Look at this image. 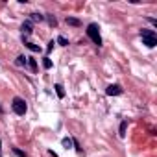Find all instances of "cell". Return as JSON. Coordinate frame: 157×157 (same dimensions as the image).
Instances as JSON below:
<instances>
[{"label": "cell", "instance_id": "obj_1", "mask_svg": "<svg viewBox=\"0 0 157 157\" xmlns=\"http://www.w3.org/2000/svg\"><path fill=\"white\" fill-rule=\"evenodd\" d=\"M141 35H142V45H146L148 48L157 46V37H155V31H152V30H141Z\"/></svg>", "mask_w": 157, "mask_h": 157}, {"label": "cell", "instance_id": "obj_2", "mask_svg": "<svg viewBox=\"0 0 157 157\" xmlns=\"http://www.w3.org/2000/svg\"><path fill=\"white\" fill-rule=\"evenodd\" d=\"M100 28H98V24H89L87 26V35L92 39V43L94 45H102V37H100V31H98Z\"/></svg>", "mask_w": 157, "mask_h": 157}, {"label": "cell", "instance_id": "obj_3", "mask_svg": "<svg viewBox=\"0 0 157 157\" xmlns=\"http://www.w3.org/2000/svg\"><path fill=\"white\" fill-rule=\"evenodd\" d=\"M11 107H13V111L17 113V115H20V117H22V115L26 113V102L22 100V98H13V103H11Z\"/></svg>", "mask_w": 157, "mask_h": 157}, {"label": "cell", "instance_id": "obj_4", "mask_svg": "<svg viewBox=\"0 0 157 157\" xmlns=\"http://www.w3.org/2000/svg\"><path fill=\"white\" fill-rule=\"evenodd\" d=\"M106 92L109 94V96H118V94H122L124 91H122L120 85H109V87L106 89Z\"/></svg>", "mask_w": 157, "mask_h": 157}, {"label": "cell", "instance_id": "obj_5", "mask_svg": "<svg viewBox=\"0 0 157 157\" xmlns=\"http://www.w3.org/2000/svg\"><path fill=\"white\" fill-rule=\"evenodd\" d=\"M31 28H33V26H31V22H30V20H28V22H24V24H22V33L30 35L31 31H33V30H31Z\"/></svg>", "mask_w": 157, "mask_h": 157}, {"label": "cell", "instance_id": "obj_6", "mask_svg": "<svg viewBox=\"0 0 157 157\" xmlns=\"http://www.w3.org/2000/svg\"><path fill=\"white\" fill-rule=\"evenodd\" d=\"M67 24H70V26H81V20L74 19V17H67Z\"/></svg>", "mask_w": 157, "mask_h": 157}, {"label": "cell", "instance_id": "obj_7", "mask_svg": "<svg viewBox=\"0 0 157 157\" xmlns=\"http://www.w3.org/2000/svg\"><path fill=\"white\" fill-rule=\"evenodd\" d=\"M15 63H17L19 67H22V65H28V57H24V56H19Z\"/></svg>", "mask_w": 157, "mask_h": 157}, {"label": "cell", "instance_id": "obj_8", "mask_svg": "<svg viewBox=\"0 0 157 157\" xmlns=\"http://www.w3.org/2000/svg\"><path fill=\"white\" fill-rule=\"evenodd\" d=\"M56 92H57L59 98H65V89H63V85H59V83L56 85Z\"/></svg>", "mask_w": 157, "mask_h": 157}, {"label": "cell", "instance_id": "obj_9", "mask_svg": "<svg viewBox=\"0 0 157 157\" xmlns=\"http://www.w3.org/2000/svg\"><path fill=\"white\" fill-rule=\"evenodd\" d=\"M28 65H30V68L33 70V72L37 70V61H35L33 57H28Z\"/></svg>", "mask_w": 157, "mask_h": 157}, {"label": "cell", "instance_id": "obj_10", "mask_svg": "<svg viewBox=\"0 0 157 157\" xmlns=\"http://www.w3.org/2000/svg\"><path fill=\"white\" fill-rule=\"evenodd\" d=\"M24 45H26V46H28V48H30L31 52H41V48H39L37 45H33V43H28V41H26V43H24Z\"/></svg>", "mask_w": 157, "mask_h": 157}, {"label": "cell", "instance_id": "obj_11", "mask_svg": "<svg viewBox=\"0 0 157 157\" xmlns=\"http://www.w3.org/2000/svg\"><path fill=\"white\" fill-rule=\"evenodd\" d=\"M57 45H61V46H67V45H68V41H67L65 37H63V35H59V37H57Z\"/></svg>", "mask_w": 157, "mask_h": 157}, {"label": "cell", "instance_id": "obj_12", "mask_svg": "<svg viewBox=\"0 0 157 157\" xmlns=\"http://www.w3.org/2000/svg\"><path fill=\"white\" fill-rule=\"evenodd\" d=\"M43 67H45V68H52V59H50V57H45V59H43Z\"/></svg>", "mask_w": 157, "mask_h": 157}, {"label": "cell", "instance_id": "obj_13", "mask_svg": "<svg viewBox=\"0 0 157 157\" xmlns=\"http://www.w3.org/2000/svg\"><path fill=\"white\" fill-rule=\"evenodd\" d=\"M126 128H128V122L120 124V137H126Z\"/></svg>", "mask_w": 157, "mask_h": 157}, {"label": "cell", "instance_id": "obj_14", "mask_svg": "<svg viewBox=\"0 0 157 157\" xmlns=\"http://www.w3.org/2000/svg\"><path fill=\"white\" fill-rule=\"evenodd\" d=\"M61 142H63V146H65L67 150H68V148H72V139H63Z\"/></svg>", "mask_w": 157, "mask_h": 157}, {"label": "cell", "instance_id": "obj_15", "mask_svg": "<svg viewBox=\"0 0 157 157\" xmlns=\"http://www.w3.org/2000/svg\"><path fill=\"white\" fill-rule=\"evenodd\" d=\"M43 19H45V15H39V13H31V20H39V22H41Z\"/></svg>", "mask_w": 157, "mask_h": 157}, {"label": "cell", "instance_id": "obj_16", "mask_svg": "<svg viewBox=\"0 0 157 157\" xmlns=\"http://www.w3.org/2000/svg\"><path fill=\"white\" fill-rule=\"evenodd\" d=\"M46 19H48V22H50V26H57V20H56V17H52V15H48Z\"/></svg>", "mask_w": 157, "mask_h": 157}, {"label": "cell", "instance_id": "obj_17", "mask_svg": "<svg viewBox=\"0 0 157 157\" xmlns=\"http://www.w3.org/2000/svg\"><path fill=\"white\" fill-rule=\"evenodd\" d=\"M13 153H15V155H19V157H26V153H24V152H20L19 148H13Z\"/></svg>", "mask_w": 157, "mask_h": 157}, {"label": "cell", "instance_id": "obj_18", "mask_svg": "<svg viewBox=\"0 0 157 157\" xmlns=\"http://www.w3.org/2000/svg\"><path fill=\"white\" fill-rule=\"evenodd\" d=\"M54 41H50V43H48V46H46V52H52V50H54Z\"/></svg>", "mask_w": 157, "mask_h": 157}, {"label": "cell", "instance_id": "obj_19", "mask_svg": "<svg viewBox=\"0 0 157 157\" xmlns=\"http://www.w3.org/2000/svg\"><path fill=\"white\" fill-rule=\"evenodd\" d=\"M0 111H2V107H0Z\"/></svg>", "mask_w": 157, "mask_h": 157}]
</instances>
